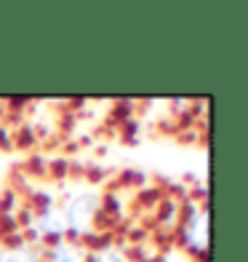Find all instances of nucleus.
I'll return each mask as SVG.
<instances>
[{"label":"nucleus","instance_id":"7ed1b4c3","mask_svg":"<svg viewBox=\"0 0 248 262\" xmlns=\"http://www.w3.org/2000/svg\"><path fill=\"white\" fill-rule=\"evenodd\" d=\"M64 228H67V220H64L62 209L51 206V209L43 211V217H40V230L43 233H64Z\"/></svg>","mask_w":248,"mask_h":262},{"label":"nucleus","instance_id":"f257e3e1","mask_svg":"<svg viewBox=\"0 0 248 262\" xmlns=\"http://www.w3.org/2000/svg\"><path fill=\"white\" fill-rule=\"evenodd\" d=\"M96 204L99 198L93 193H83V195H75L72 204L64 209V220H67V228H72L78 233H83L91 225L93 220V211H96Z\"/></svg>","mask_w":248,"mask_h":262},{"label":"nucleus","instance_id":"423d86ee","mask_svg":"<svg viewBox=\"0 0 248 262\" xmlns=\"http://www.w3.org/2000/svg\"><path fill=\"white\" fill-rule=\"evenodd\" d=\"M93 262H128V259L120 249H102V252H96Z\"/></svg>","mask_w":248,"mask_h":262},{"label":"nucleus","instance_id":"20e7f679","mask_svg":"<svg viewBox=\"0 0 248 262\" xmlns=\"http://www.w3.org/2000/svg\"><path fill=\"white\" fill-rule=\"evenodd\" d=\"M51 262H83V254L78 252L75 246H67V244H62V246H56V249H54Z\"/></svg>","mask_w":248,"mask_h":262},{"label":"nucleus","instance_id":"f03ea898","mask_svg":"<svg viewBox=\"0 0 248 262\" xmlns=\"http://www.w3.org/2000/svg\"><path fill=\"white\" fill-rule=\"evenodd\" d=\"M184 235H187V244H190L192 249H203L206 246V217L203 214H195V217L190 220Z\"/></svg>","mask_w":248,"mask_h":262},{"label":"nucleus","instance_id":"39448f33","mask_svg":"<svg viewBox=\"0 0 248 262\" xmlns=\"http://www.w3.org/2000/svg\"><path fill=\"white\" fill-rule=\"evenodd\" d=\"M0 262H35V257L27 249H6L0 252Z\"/></svg>","mask_w":248,"mask_h":262}]
</instances>
